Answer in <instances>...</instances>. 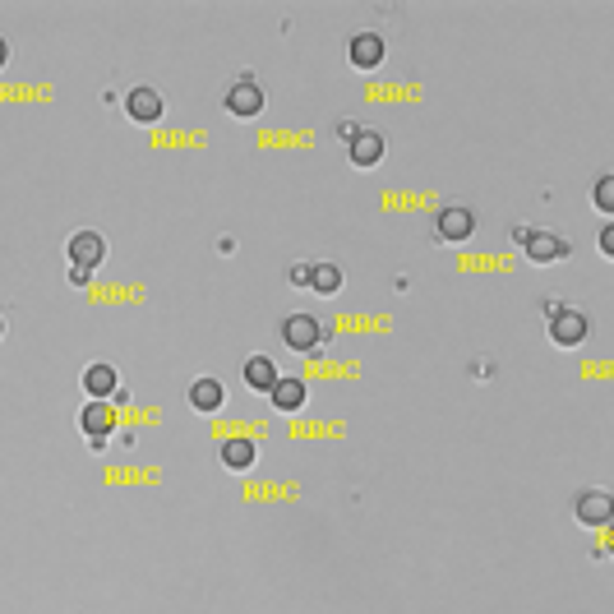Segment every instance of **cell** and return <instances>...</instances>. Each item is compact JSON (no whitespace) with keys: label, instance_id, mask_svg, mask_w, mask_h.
I'll list each match as a JSON object with an SVG mask.
<instances>
[{"label":"cell","instance_id":"obj_1","mask_svg":"<svg viewBox=\"0 0 614 614\" xmlns=\"http://www.w3.org/2000/svg\"><path fill=\"white\" fill-rule=\"evenodd\" d=\"M545 319H550V342L554 347H582L587 342V314L573 310V305H545Z\"/></svg>","mask_w":614,"mask_h":614},{"label":"cell","instance_id":"obj_2","mask_svg":"<svg viewBox=\"0 0 614 614\" xmlns=\"http://www.w3.org/2000/svg\"><path fill=\"white\" fill-rule=\"evenodd\" d=\"M518 236V245L527 250L531 264H559V259H568V241L564 236H554V231H536V227H518L513 231Z\"/></svg>","mask_w":614,"mask_h":614},{"label":"cell","instance_id":"obj_3","mask_svg":"<svg viewBox=\"0 0 614 614\" xmlns=\"http://www.w3.org/2000/svg\"><path fill=\"white\" fill-rule=\"evenodd\" d=\"M222 107H227V116H236V121H254V116L264 111V88L254 84L250 74H241V79L222 93Z\"/></svg>","mask_w":614,"mask_h":614},{"label":"cell","instance_id":"obj_4","mask_svg":"<svg viewBox=\"0 0 614 614\" xmlns=\"http://www.w3.org/2000/svg\"><path fill=\"white\" fill-rule=\"evenodd\" d=\"M324 338L328 333L314 314H287V319H282V342H287L291 351H305V356H310V351L324 347Z\"/></svg>","mask_w":614,"mask_h":614},{"label":"cell","instance_id":"obj_5","mask_svg":"<svg viewBox=\"0 0 614 614\" xmlns=\"http://www.w3.org/2000/svg\"><path fill=\"white\" fill-rule=\"evenodd\" d=\"M471 231H476V213H471V208H462V204L439 208V217H434V236H439L444 245L471 241Z\"/></svg>","mask_w":614,"mask_h":614},{"label":"cell","instance_id":"obj_6","mask_svg":"<svg viewBox=\"0 0 614 614\" xmlns=\"http://www.w3.org/2000/svg\"><path fill=\"white\" fill-rule=\"evenodd\" d=\"M65 254H70V268L93 273V268H102V259H107V241H102L97 231H74L70 245H65Z\"/></svg>","mask_w":614,"mask_h":614},{"label":"cell","instance_id":"obj_7","mask_svg":"<svg viewBox=\"0 0 614 614\" xmlns=\"http://www.w3.org/2000/svg\"><path fill=\"white\" fill-rule=\"evenodd\" d=\"M111 425H116V416H111V407L107 402H88L84 411H79V430H84V439H88V448H107V439H111Z\"/></svg>","mask_w":614,"mask_h":614},{"label":"cell","instance_id":"obj_8","mask_svg":"<svg viewBox=\"0 0 614 614\" xmlns=\"http://www.w3.org/2000/svg\"><path fill=\"white\" fill-rule=\"evenodd\" d=\"M384 134L379 130H356L351 134V144H347V162L351 167H361V171H370V167H379L384 162Z\"/></svg>","mask_w":614,"mask_h":614},{"label":"cell","instance_id":"obj_9","mask_svg":"<svg viewBox=\"0 0 614 614\" xmlns=\"http://www.w3.org/2000/svg\"><path fill=\"white\" fill-rule=\"evenodd\" d=\"M573 513H578L582 527H605V522L614 518V499L605 490H582L578 499H573Z\"/></svg>","mask_w":614,"mask_h":614},{"label":"cell","instance_id":"obj_10","mask_svg":"<svg viewBox=\"0 0 614 614\" xmlns=\"http://www.w3.org/2000/svg\"><path fill=\"white\" fill-rule=\"evenodd\" d=\"M190 407L199 411V416H217V411L227 407V388H222V379H213V374H204V379H194L190 384Z\"/></svg>","mask_w":614,"mask_h":614},{"label":"cell","instance_id":"obj_11","mask_svg":"<svg viewBox=\"0 0 614 614\" xmlns=\"http://www.w3.org/2000/svg\"><path fill=\"white\" fill-rule=\"evenodd\" d=\"M162 111H167V107H162V93H157V88L139 84V88H130V93H125V116H130V121L153 125Z\"/></svg>","mask_w":614,"mask_h":614},{"label":"cell","instance_id":"obj_12","mask_svg":"<svg viewBox=\"0 0 614 614\" xmlns=\"http://www.w3.org/2000/svg\"><path fill=\"white\" fill-rule=\"evenodd\" d=\"M384 37L379 33H356L347 42V61L356 65V70H379V65H384Z\"/></svg>","mask_w":614,"mask_h":614},{"label":"cell","instance_id":"obj_13","mask_svg":"<svg viewBox=\"0 0 614 614\" xmlns=\"http://www.w3.org/2000/svg\"><path fill=\"white\" fill-rule=\"evenodd\" d=\"M84 393H88V402H107L121 393V379H116V370L107 361H93V365H84Z\"/></svg>","mask_w":614,"mask_h":614},{"label":"cell","instance_id":"obj_14","mask_svg":"<svg viewBox=\"0 0 614 614\" xmlns=\"http://www.w3.org/2000/svg\"><path fill=\"white\" fill-rule=\"evenodd\" d=\"M268 398H273L277 411H301L305 398H310V388H305V379H296V374H277V384L268 388Z\"/></svg>","mask_w":614,"mask_h":614},{"label":"cell","instance_id":"obj_15","mask_svg":"<svg viewBox=\"0 0 614 614\" xmlns=\"http://www.w3.org/2000/svg\"><path fill=\"white\" fill-rule=\"evenodd\" d=\"M241 384L250 388V393H268V388L277 384V365H273V356H245V365H241Z\"/></svg>","mask_w":614,"mask_h":614},{"label":"cell","instance_id":"obj_16","mask_svg":"<svg viewBox=\"0 0 614 614\" xmlns=\"http://www.w3.org/2000/svg\"><path fill=\"white\" fill-rule=\"evenodd\" d=\"M254 458H259V448L250 439H222V448H217V462L227 471H250Z\"/></svg>","mask_w":614,"mask_h":614},{"label":"cell","instance_id":"obj_17","mask_svg":"<svg viewBox=\"0 0 614 614\" xmlns=\"http://www.w3.org/2000/svg\"><path fill=\"white\" fill-rule=\"evenodd\" d=\"M305 287L314 291V296H338L342 291V268L328 264V259H319V264H310V277H305Z\"/></svg>","mask_w":614,"mask_h":614},{"label":"cell","instance_id":"obj_18","mask_svg":"<svg viewBox=\"0 0 614 614\" xmlns=\"http://www.w3.org/2000/svg\"><path fill=\"white\" fill-rule=\"evenodd\" d=\"M591 199H596V213L610 217V213H614V176H601V181H596V194H591Z\"/></svg>","mask_w":614,"mask_h":614},{"label":"cell","instance_id":"obj_19","mask_svg":"<svg viewBox=\"0 0 614 614\" xmlns=\"http://www.w3.org/2000/svg\"><path fill=\"white\" fill-rule=\"evenodd\" d=\"M601 254H605V259H614V227L601 231Z\"/></svg>","mask_w":614,"mask_h":614},{"label":"cell","instance_id":"obj_20","mask_svg":"<svg viewBox=\"0 0 614 614\" xmlns=\"http://www.w3.org/2000/svg\"><path fill=\"white\" fill-rule=\"evenodd\" d=\"M305 277H310V264H296V268H291V282H296V287H305Z\"/></svg>","mask_w":614,"mask_h":614},{"label":"cell","instance_id":"obj_21","mask_svg":"<svg viewBox=\"0 0 614 614\" xmlns=\"http://www.w3.org/2000/svg\"><path fill=\"white\" fill-rule=\"evenodd\" d=\"M5 61H10V47H5V37H0V70H5Z\"/></svg>","mask_w":614,"mask_h":614},{"label":"cell","instance_id":"obj_22","mask_svg":"<svg viewBox=\"0 0 614 614\" xmlns=\"http://www.w3.org/2000/svg\"><path fill=\"white\" fill-rule=\"evenodd\" d=\"M0 338H5V319H0Z\"/></svg>","mask_w":614,"mask_h":614}]
</instances>
